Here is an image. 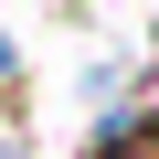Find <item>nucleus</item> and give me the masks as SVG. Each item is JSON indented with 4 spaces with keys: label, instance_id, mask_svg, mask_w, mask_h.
<instances>
[{
    "label": "nucleus",
    "instance_id": "1",
    "mask_svg": "<svg viewBox=\"0 0 159 159\" xmlns=\"http://www.w3.org/2000/svg\"><path fill=\"white\" fill-rule=\"evenodd\" d=\"M96 159H159V117H148V127H106Z\"/></svg>",
    "mask_w": 159,
    "mask_h": 159
}]
</instances>
